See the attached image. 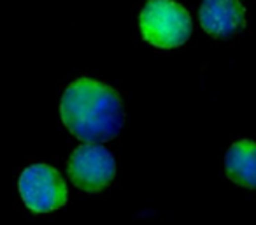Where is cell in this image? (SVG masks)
<instances>
[{"label": "cell", "mask_w": 256, "mask_h": 225, "mask_svg": "<svg viewBox=\"0 0 256 225\" xmlns=\"http://www.w3.org/2000/svg\"><path fill=\"white\" fill-rule=\"evenodd\" d=\"M226 176L233 183L256 188V143L242 139L233 143L225 155Z\"/></svg>", "instance_id": "obj_6"}, {"label": "cell", "mask_w": 256, "mask_h": 225, "mask_svg": "<svg viewBox=\"0 0 256 225\" xmlns=\"http://www.w3.org/2000/svg\"><path fill=\"white\" fill-rule=\"evenodd\" d=\"M140 34L149 44L171 50L184 44L191 35V16L174 0H148L139 16Z\"/></svg>", "instance_id": "obj_2"}, {"label": "cell", "mask_w": 256, "mask_h": 225, "mask_svg": "<svg viewBox=\"0 0 256 225\" xmlns=\"http://www.w3.org/2000/svg\"><path fill=\"white\" fill-rule=\"evenodd\" d=\"M60 114L67 130L88 143L113 139L125 123L120 93L91 78H79L67 86Z\"/></svg>", "instance_id": "obj_1"}, {"label": "cell", "mask_w": 256, "mask_h": 225, "mask_svg": "<svg viewBox=\"0 0 256 225\" xmlns=\"http://www.w3.org/2000/svg\"><path fill=\"white\" fill-rule=\"evenodd\" d=\"M116 174V160L107 148L98 143L78 146L69 159V176L78 188L97 194L113 181Z\"/></svg>", "instance_id": "obj_3"}, {"label": "cell", "mask_w": 256, "mask_h": 225, "mask_svg": "<svg viewBox=\"0 0 256 225\" xmlns=\"http://www.w3.org/2000/svg\"><path fill=\"white\" fill-rule=\"evenodd\" d=\"M20 195L34 213H49L67 202V186L56 169L46 164H34L20 176Z\"/></svg>", "instance_id": "obj_4"}, {"label": "cell", "mask_w": 256, "mask_h": 225, "mask_svg": "<svg viewBox=\"0 0 256 225\" xmlns=\"http://www.w3.org/2000/svg\"><path fill=\"white\" fill-rule=\"evenodd\" d=\"M200 25L213 37L226 39L244 28L246 11L239 0H204Z\"/></svg>", "instance_id": "obj_5"}]
</instances>
